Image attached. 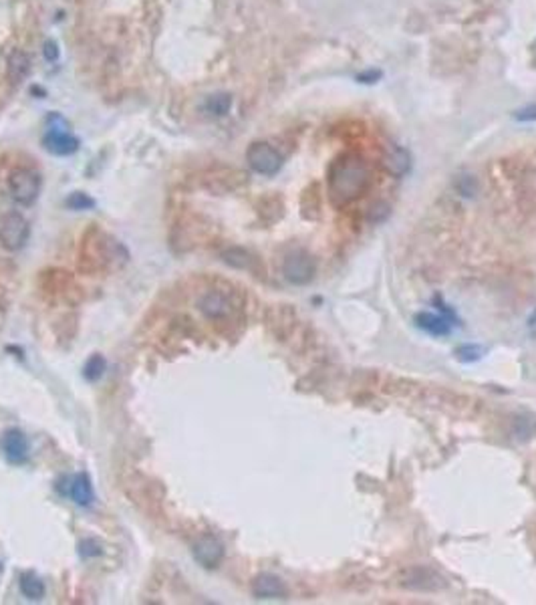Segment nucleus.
<instances>
[{
  "instance_id": "nucleus-3",
  "label": "nucleus",
  "mask_w": 536,
  "mask_h": 605,
  "mask_svg": "<svg viewBox=\"0 0 536 605\" xmlns=\"http://www.w3.org/2000/svg\"><path fill=\"white\" fill-rule=\"evenodd\" d=\"M246 161L260 176H275L282 168V156L266 141H254L246 152Z\"/></svg>"
},
{
  "instance_id": "nucleus-10",
  "label": "nucleus",
  "mask_w": 536,
  "mask_h": 605,
  "mask_svg": "<svg viewBox=\"0 0 536 605\" xmlns=\"http://www.w3.org/2000/svg\"><path fill=\"white\" fill-rule=\"evenodd\" d=\"M252 593L259 599H280L286 595V585L282 583V579H278L277 575L262 573L252 583Z\"/></svg>"
},
{
  "instance_id": "nucleus-12",
  "label": "nucleus",
  "mask_w": 536,
  "mask_h": 605,
  "mask_svg": "<svg viewBox=\"0 0 536 605\" xmlns=\"http://www.w3.org/2000/svg\"><path fill=\"white\" fill-rule=\"evenodd\" d=\"M2 448H4V454L10 462H22L29 454V442H26L24 434L19 430H8L4 434Z\"/></svg>"
},
{
  "instance_id": "nucleus-2",
  "label": "nucleus",
  "mask_w": 536,
  "mask_h": 605,
  "mask_svg": "<svg viewBox=\"0 0 536 605\" xmlns=\"http://www.w3.org/2000/svg\"><path fill=\"white\" fill-rule=\"evenodd\" d=\"M40 186H42V180H40L39 172L29 170V168H17L10 174V180H8V188H10L13 198L19 204H22V206H31L33 202L39 198Z\"/></svg>"
},
{
  "instance_id": "nucleus-20",
  "label": "nucleus",
  "mask_w": 536,
  "mask_h": 605,
  "mask_svg": "<svg viewBox=\"0 0 536 605\" xmlns=\"http://www.w3.org/2000/svg\"><path fill=\"white\" fill-rule=\"evenodd\" d=\"M67 206L73 208V210H87V208H93L95 202L91 200L87 194H83V192H75V194H71V198L67 200Z\"/></svg>"
},
{
  "instance_id": "nucleus-21",
  "label": "nucleus",
  "mask_w": 536,
  "mask_h": 605,
  "mask_svg": "<svg viewBox=\"0 0 536 605\" xmlns=\"http://www.w3.org/2000/svg\"><path fill=\"white\" fill-rule=\"evenodd\" d=\"M381 79V71H375V69H369V71H363V73H359L357 75V81L359 83H377V81Z\"/></svg>"
},
{
  "instance_id": "nucleus-14",
  "label": "nucleus",
  "mask_w": 536,
  "mask_h": 605,
  "mask_svg": "<svg viewBox=\"0 0 536 605\" xmlns=\"http://www.w3.org/2000/svg\"><path fill=\"white\" fill-rule=\"evenodd\" d=\"M69 494L75 503L79 506H87V504L93 503V486H91V481L87 474H79L71 481V488H69Z\"/></svg>"
},
{
  "instance_id": "nucleus-17",
  "label": "nucleus",
  "mask_w": 536,
  "mask_h": 605,
  "mask_svg": "<svg viewBox=\"0 0 536 605\" xmlns=\"http://www.w3.org/2000/svg\"><path fill=\"white\" fill-rule=\"evenodd\" d=\"M224 261L228 262V264H232V266H236V268H248L250 271L254 259L246 250H242V248H230V250L224 252Z\"/></svg>"
},
{
  "instance_id": "nucleus-6",
  "label": "nucleus",
  "mask_w": 536,
  "mask_h": 605,
  "mask_svg": "<svg viewBox=\"0 0 536 605\" xmlns=\"http://www.w3.org/2000/svg\"><path fill=\"white\" fill-rule=\"evenodd\" d=\"M436 305L437 309H439V313H417L416 315V323L419 329H423V331H428V333H432V335H437V337H441V335H448L450 331H452V327L456 325V315L444 305V302L439 301L436 297Z\"/></svg>"
},
{
  "instance_id": "nucleus-7",
  "label": "nucleus",
  "mask_w": 536,
  "mask_h": 605,
  "mask_svg": "<svg viewBox=\"0 0 536 605\" xmlns=\"http://www.w3.org/2000/svg\"><path fill=\"white\" fill-rule=\"evenodd\" d=\"M192 553H194V559H196L202 567H210V569H212V567L220 565L222 557H224V544L220 543L216 537L206 535V537H202V539L196 541L194 549H192Z\"/></svg>"
},
{
  "instance_id": "nucleus-11",
  "label": "nucleus",
  "mask_w": 536,
  "mask_h": 605,
  "mask_svg": "<svg viewBox=\"0 0 536 605\" xmlns=\"http://www.w3.org/2000/svg\"><path fill=\"white\" fill-rule=\"evenodd\" d=\"M198 309L210 319H220V317H226L230 313V301L224 293L210 291V293L202 295V299L198 301Z\"/></svg>"
},
{
  "instance_id": "nucleus-22",
  "label": "nucleus",
  "mask_w": 536,
  "mask_h": 605,
  "mask_svg": "<svg viewBox=\"0 0 536 605\" xmlns=\"http://www.w3.org/2000/svg\"><path fill=\"white\" fill-rule=\"evenodd\" d=\"M514 118L518 121H536V105H528V107L520 109V111H517Z\"/></svg>"
},
{
  "instance_id": "nucleus-4",
  "label": "nucleus",
  "mask_w": 536,
  "mask_h": 605,
  "mask_svg": "<svg viewBox=\"0 0 536 605\" xmlns=\"http://www.w3.org/2000/svg\"><path fill=\"white\" fill-rule=\"evenodd\" d=\"M31 234V226L26 218L19 212H4L0 214V242L8 250L22 248Z\"/></svg>"
},
{
  "instance_id": "nucleus-8",
  "label": "nucleus",
  "mask_w": 536,
  "mask_h": 605,
  "mask_svg": "<svg viewBox=\"0 0 536 605\" xmlns=\"http://www.w3.org/2000/svg\"><path fill=\"white\" fill-rule=\"evenodd\" d=\"M44 147L55 156H71L79 150V140L65 129L51 127L44 136Z\"/></svg>"
},
{
  "instance_id": "nucleus-1",
  "label": "nucleus",
  "mask_w": 536,
  "mask_h": 605,
  "mask_svg": "<svg viewBox=\"0 0 536 605\" xmlns=\"http://www.w3.org/2000/svg\"><path fill=\"white\" fill-rule=\"evenodd\" d=\"M371 172L367 161L355 154H345L339 156L331 163L329 174H327V188H329V198L335 206H347L353 200H357L361 194L369 188Z\"/></svg>"
},
{
  "instance_id": "nucleus-19",
  "label": "nucleus",
  "mask_w": 536,
  "mask_h": 605,
  "mask_svg": "<svg viewBox=\"0 0 536 605\" xmlns=\"http://www.w3.org/2000/svg\"><path fill=\"white\" fill-rule=\"evenodd\" d=\"M456 188L462 196H468V198H472V196H476L478 182L474 176H470V174H464V176H460V178L456 180Z\"/></svg>"
},
{
  "instance_id": "nucleus-16",
  "label": "nucleus",
  "mask_w": 536,
  "mask_h": 605,
  "mask_svg": "<svg viewBox=\"0 0 536 605\" xmlns=\"http://www.w3.org/2000/svg\"><path fill=\"white\" fill-rule=\"evenodd\" d=\"M20 593L26 597V599H40L44 595V583L40 581L37 575L33 573H26L20 577Z\"/></svg>"
},
{
  "instance_id": "nucleus-23",
  "label": "nucleus",
  "mask_w": 536,
  "mask_h": 605,
  "mask_svg": "<svg viewBox=\"0 0 536 605\" xmlns=\"http://www.w3.org/2000/svg\"><path fill=\"white\" fill-rule=\"evenodd\" d=\"M57 57H59V49H57V45H55L53 40L44 42V59L57 60Z\"/></svg>"
},
{
  "instance_id": "nucleus-5",
  "label": "nucleus",
  "mask_w": 536,
  "mask_h": 605,
  "mask_svg": "<svg viewBox=\"0 0 536 605\" xmlns=\"http://www.w3.org/2000/svg\"><path fill=\"white\" fill-rule=\"evenodd\" d=\"M315 271H317L315 259L304 250H293L291 255H286L282 264V273L286 281L293 284H307L315 277Z\"/></svg>"
},
{
  "instance_id": "nucleus-9",
  "label": "nucleus",
  "mask_w": 536,
  "mask_h": 605,
  "mask_svg": "<svg viewBox=\"0 0 536 605\" xmlns=\"http://www.w3.org/2000/svg\"><path fill=\"white\" fill-rule=\"evenodd\" d=\"M383 168H385L387 174H391L396 178L405 176L409 172V168H412L409 152L405 147H401V145H396V143L387 145V150L383 154Z\"/></svg>"
},
{
  "instance_id": "nucleus-15",
  "label": "nucleus",
  "mask_w": 536,
  "mask_h": 605,
  "mask_svg": "<svg viewBox=\"0 0 536 605\" xmlns=\"http://www.w3.org/2000/svg\"><path fill=\"white\" fill-rule=\"evenodd\" d=\"M230 107H232V97L228 93H216V95H210L204 101V109L214 118L226 115L230 111Z\"/></svg>"
},
{
  "instance_id": "nucleus-13",
  "label": "nucleus",
  "mask_w": 536,
  "mask_h": 605,
  "mask_svg": "<svg viewBox=\"0 0 536 605\" xmlns=\"http://www.w3.org/2000/svg\"><path fill=\"white\" fill-rule=\"evenodd\" d=\"M29 69H31V59L26 57V53H22V51H15V53H10L6 75H8V81H10L13 85L22 83L24 77L29 75Z\"/></svg>"
},
{
  "instance_id": "nucleus-18",
  "label": "nucleus",
  "mask_w": 536,
  "mask_h": 605,
  "mask_svg": "<svg viewBox=\"0 0 536 605\" xmlns=\"http://www.w3.org/2000/svg\"><path fill=\"white\" fill-rule=\"evenodd\" d=\"M105 367H107V363H105V360L101 357V355H93L89 362L85 363V367H83V373H85V378L87 380H99L101 376H103V371H105Z\"/></svg>"
}]
</instances>
